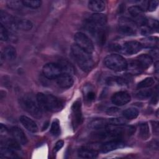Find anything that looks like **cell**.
Listing matches in <instances>:
<instances>
[{
  "mask_svg": "<svg viewBox=\"0 0 159 159\" xmlns=\"http://www.w3.org/2000/svg\"><path fill=\"white\" fill-rule=\"evenodd\" d=\"M36 100L40 109L43 111L58 112L63 108V102L56 96L50 94L39 93Z\"/></svg>",
  "mask_w": 159,
  "mask_h": 159,
  "instance_id": "obj_1",
  "label": "cell"
},
{
  "mask_svg": "<svg viewBox=\"0 0 159 159\" xmlns=\"http://www.w3.org/2000/svg\"><path fill=\"white\" fill-rule=\"evenodd\" d=\"M71 50L75 60L83 71L88 72L93 68L94 61L90 53L83 50L75 43L71 45Z\"/></svg>",
  "mask_w": 159,
  "mask_h": 159,
  "instance_id": "obj_2",
  "label": "cell"
},
{
  "mask_svg": "<svg viewBox=\"0 0 159 159\" xmlns=\"http://www.w3.org/2000/svg\"><path fill=\"white\" fill-rule=\"evenodd\" d=\"M20 106L27 112L36 119L42 117V109L37 104V101L29 96H25L20 99Z\"/></svg>",
  "mask_w": 159,
  "mask_h": 159,
  "instance_id": "obj_3",
  "label": "cell"
},
{
  "mask_svg": "<svg viewBox=\"0 0 159 159\" xmlns=\"http://www.w3.org/2000/svg\"><path fill=\"white\" fill-rule=\"evenodd\" d=\"M127 61L122 56L111 54L104 58V65L109 69L115 71H121L126 69Z\"/></svg>",
  "mask_w": 159,
  "mask_h": 159,
  "instance_id": "obj_4",
  "label": "cell"
},
{
  "mask_svg": "<svg viewBox=\"0 0 159 159\" xmlns=\"http://www.w3.org/2000/svg\"><path fill=\"white\" fill-rule=\"evenodd\" d=\"M118 30L124 35H134L137 32V24L129 18L122 17L119 20Z\"/></svg>",
  "mask_w": 159,
  "mask_h": 159,
  "instance_id": "obj_5",
  "label": "cell"
},
{
  "mask_svg": "<svg viewBox=\"0 0 159 159\" xmlns=\"http://www.w3.org/2000/svg\"><path fill=\"white\" fill-rule=\"evenodd\" d=\"M74 40L75 44L83 50L91 53L94 49L92 40L86 34L78 32L75 34Z\"/></svg>",
  "mask_w": 159,
  "mask_h": 159,
  "instance_id": "obj_6",
  "label": "cell"
},
{
  "mask_svg": "<svg viewBox=\"0 0 159 159\" xmlns=\"http://www.w3.org/2000/svg\"><path fill=\"white\" fill-rule=\"evenodd\" d=\"M43 73L47 78L52 80L57 79L63 71L58 63H49L43 66Z\"/></svg>",
  "mask_w": 159,
  "mask_h": 159,
  "instance_id": "obj_7",
  "label": "cell"
},
{
  "mask_svg": "<svg viewBox=\"0 0 159 159\" xmlns=\"http://www.w3.org/2000/svg\"><path fill=\"white\" fill-rule=\"evenodd\" d=\"M71 121L74 129H76L81 123V103L80 100L76 101L71 107Z\"/></svg>",
  "mask_w": 159,
  "mask_h": 159,
  "instance_id": "obj_8",
  "label": "cell"
},
{
  "mask_svg": "<svg viewBox=\"0 0 159 159\" xmlns=\"http://www.w3.org/2000/svg\"><path fill=\"white\" fill-rule=\"evenodd\" d=\"M124 142L119 139H112L103 143L101 147V151L102 153H107L118 148L124 147Z\"/></svg>",
  "mask_w": 159,
  "mask_h": 159,
  "instance_id": "obj_9",
  "label": "cell"
},
{
  "mask_svg": "<svg viewBox=\"0 0 159 159\" xmlns=\"http://www.w3.org/2000/svg\"><path fill=\"white\" fill-rule=\"evenodd\" d=\"M130 94L125 91H119L113 94L111 98L112 102L116 106H123L130 101Z\"/></svg>",
  "mask_w": 159,
  "mask_h": 159,
  "instance_id": "obj_10",
  "label": "cell"
},
{
  "mask_svg": "<svg viewBox=\"0 0 159 159\" xmlns=\"http://www.w3.org/2000/svg\"><path fill=\"white\" fill-rule=\"evenodd\" d=\"M142 46L140 42L137 41H129L124 44L122 50L124 53L128 55H133L141 50Z\"/></svg>",
  "mask_w": 159,
  "mask_h": 159,
  "instance_id": "obj_11",
  "label": "cell"
},
{
  "mask_svg": "<svg viewBox=\"0 0 159 159\" xmlns=\"http://www.w3.org/2000/svg\"><path fill=\"white\" fill-rule=\"evenodd\" d=\"M57 83L60 88L66 89L73 86L74 80L71 75L63 73L57 78Z\"/></svg>",
  "mask_w": 159,
  "mask_h": 159,
  "instance_id": "obj_12",
  "label": "cell"
},
{
  "mask_svg": "<svg viewBox=\"0 0 159 159\" xmlns=\"http://www.w3.org/2000/svg\"><path fill=\"white\" fill-rule=\"evenodd\" d=\"M0 19L1 24H2L4 26L13 30H16V18L11 16V14L1 10L0 12Z\"/></svg>",
  "mask_w": 159,
  "mask_h": 159,
  "instance_id": "obj_13",
  "label": "cell"
},
{
  "mask_svg": "<svg viewBox=\"0 0 159 159\" xmlns=\"http://www.w3.org/2000/svg\"><path fill=\"white\" fill-rule=\"evenodd\" d=\"M10 132L13 138L20 145H25L27 143V138L25 133L19 127H12Z\"/></svg>",
  "mask_w": 159,
  "mask_h": 159,
  "instance_id": "obj_14",
  "label": "cell"
},
{
  "mask_svg": "<svg viewBox=\"0 0 159 159\" xmlns=\"http://www.w3.org/2000/svg\"><path fill=\"white\" fill-rule=\"evenodd\" d=\"M88 20L97 27L104 28L107 22V18L104 14L95 13L92 14Z\"/></svg>",
  "mask_w": 159,
  "mask_h": 159,
  "instance_id": "obj_15",
  "label": "cell"
},
{
  "mask_svg": "<svg viewBox=\"0 0 159 159\" xmlns=\"http://www.w3.org/2000/svg\"><path fill=\"white\" fill-rule=\"evenodd\" d=\"M20 123L29 131L35 133L38 130V127L36 123L31 119L25 116H21L19 118Z\"/></svg>",
  "mask_w": 159,
  "mask_h": 159,
  "instance_id": "obj_16",
  "label": "cell"
},
{
  "mask_svg": "<svg viewBox=\"0 0 159 159\" xmlns=\"http://www.w3.org/2000/svg\"><path fill=\"white\" fill-rule=\"evenodd\" d=\"M130 75H137L142 73L144 70L138 61L135 59L129 61L127 63L126 69Z\"/></svg>",
  "mask_w": 159,
  "mask_h": 159,
  "instance_id": "obj_17",
  "label": "cell"
},
{
  "mask_svg": "<svg viewBox=\"0 0 159 159\" xmlns=\"http://www.w3.org/2000/svg\"><path fill=\"white\" fill-rule=\"evenodd\" d=\"M17 56V52L16 48L11 45L7 46L4 48L3 52L1 53V63L2 60H7L9 61H12L16 59Z\"/></svg>",
  "mask_w": 159,
  "mask_h": 159,
  "instance_id": "obj_18",
  "label": "cell"
},
{
  "mask_svg": "<svg viewBox=\"0 0 159 159\" xmlns=\"http://www.w3.org/2000/svg\"><path fill=\"white\" fill-rule=\"evenodd\" d=\"M33 26L32 23L31 21L27 19H16V30L19 29L20 30L27 31L32 29Z\"/></svg>",
  "mask_w": 159,
  "mask_h": 159,
  "instance_id": "obj_19",
  "label": "cell"
},
{
  "mask_svg": "<svg viewBox=\"0 0 159 159\" xmlns=\"http://www.w3.org/2000/svg\"><path fill=\"white\" fill-rule=\"evenodd\" d=\"M135 60L138 61V63L140 65L144 70L148 68L152 65L153 61L152 57L147 54H142L138 56Z\"/></svg>",
  "mask_w": 159,
  "mask_h": 159,
  "instance_id": "obj_20",
  "label": "cell"
},
{
  "mask_svg": "<svg viewBox=\"0 0 159 159\" xmlns=\"http://www.w3.org/2000/svg\"><path fill=\"white\" fill-rule=\"evenodd\" d=\"M78 156L83 158H95L98 157V153L97 151L87 148H82L78 150Z\"/></svg>",
  "mask_w": 159,
  "mask_h": 159,
  "instance_id": "obj_21",
  "label": "cell"
},
{
  "mask_svg": "<svg viewBox=\"0 0 159 159\" xmlns=\"http://www.w3.org/2000/svg\"><path fill=\"white\" fill-rule=\"evenodd\" d=\"M105 3L101 0H92L88 2V8L94 12H99L105 9Z\"/></svg>",
  "mask_w": 159,
  "mask_h": 159,
  "instance_id": "obj_22",
  "label": "cell"
},
{
  "mask_svg": "<svg viewBox=\"0 0 159 159\" xmlns=\"http://www.w3.org/2000/svg\"><path fill=\"white\" fill-rule=\"evenodd\" d=\"M109 125L107 120L104 119H96L89 123V127L93 129L101 130Z\"/></svg>",
  "mask_w": 159,
  "mask_h": 159,
  "instance_id": "obj_23",
  "label": "cell"
},
{
  "mask_svg": "<svg viewBox=\"0 0 159 159\" xmlns=\"http://www.w3.org/2000/svg\"><path fill=\"white\" fill-rule=\"evenodd\" d=\"M142 47L146 48H155L157 47L158 43V38L156 37H149L145 38V39L142 40V42H140Z\"/></svg>",
  "mask_w": 159,
  "mask_h": 159,
  "instance_id": "obj_24",
  "label": "cell"
},
{
  "mask_svg": "<svg viewBox=\"0 0 159 159\" xmlns=\"http://www.w3.org/2000/svg\"><path fill=\"white\" fill-rule=\"evenodd\" d=\"M1 146L9 148L15 151L19 150L20 149V143L18 142H17L14 138L13 139H8L4 141L1 140Z\"/></svg>",
  "mask_w": 159,
  "mask_h": 159,
  "instance_id": "obj_25",
  "label": "cell"
},
{
  "mask_svg": "<svg viewBox=\"0 0 159 159\" xmlns=\"http://www.w3.org/2000/svg\"><path fill=\"white\" fill-rule=\"evenodd\" d=\"M0 153H1V157L2 158H14L19 157L17 153H16L15 150L6 147H3V146H1Z\"/></svg>",
  "mask_w": 159,
  "mask_h": 159,
  "instance_id": "obj_26",
  "label": "cell"
},
{
  "mask_svg": "<svg viewBox=\"0 0 159 159\" xmlns=\"http://www.w3.org/2000/svg\"><path fill=\"white\" fill-rule=\"evenodd\" d=\"M129 13L134 18H137L139 19L140 18L142 17V15L143 13V9L141 7L138 6H130L128 9Z\"/></svg>",
  "mask_w": 159,
  "mask_h": 159,
  "instance_id": "obj_27",
  "label": "cell"
},
{
  "mask_svg": "<svg viewBox=\"0 0 159 159\" xmlns=\"http://www.w3.org/2000/svg\"><path fill=\"white\" fill-rule=\"evenodd\" d=\"M124 117L126 119H134L139 116V111L134 107H129L122 112Z\"/></svg>",
  "mask_w": 159,
  "mask_h": 159,
  "instance_id": "obj_28",
  "label": "cell"
},
{
  "mask_svg": "<svg viewBox=\"0 0 159 159\" xmlns=\"http://www.w3.org/2000/svg\"><path fill=\"white\" fill-rule=\"evenodd\" d=\"M139 134L140 137L143 140H147L150 137L149 127L147 122H143L140 124Z\"/></svg>",
  "mask_w": 159,
  "mask_h": 159,
  "instance_id": "obj_29",
  "label": "cell"
},
{
  "mask_svg": "<svg viewBox=\"0 0 159 159\" xmlns=\"http://www.w3.org/2000/svg\"><path fill=\"white\" fill-rule=\"evenodd\" d=\"M58 64L60 66L63 73H66L71 75V73H72L74 71L72 65L65 60H61Z\"/></svg>",
  "mask_w": 159,
  "mask_h": 159,
  "instance_id": "obj_30",
  "label": "cell"
},
{
  "mask_svg": "<svg viewBox=\"0 0 159 159\" xmlns=\"http://www.w3.org/2000/svg\"><path fill=\"white\" fill-rule=\"evenodd\" d=\"M154 83H155V80L153 78H151V77L146 78L138 83L137 88L138 89L145 88H148L152 86Z\"/></svg>",
  "mask_w": 159,
  "mask_h": 159,
  "instance_id": "obj_31",
  "label": "cell"
},
{
  "mask_svg": "<svg viewBox=\"0 0 159 159\" xmlns=\"http://www.w3.org/2000/svg\"><path fill=\"white\" fill-rule=\"evenodd\" d=\"M109 125H124L127 124V119L122 117H115V118H111L107 120Z\"/></svg>",
  "mask_w": 159,
  "mask_h": 159,
  "instance_id": "obj_32",
  "label": "cell"
},
{
  "mask_svg": "<svg viewBox=\"0 0 159 159\" xmlns=\"http://www.w3.org/2000/svg\"><path fill=\"white\" fill-rule=\"evenodd\" d=\"M22 4L24 6L27 7L37 9L41 6L42 2L41 1L39 0H25L22 1Z\"/></svg>",
  "mask_w": 159,
  "mask_h": 159,
  "instance_id": "obj_33",
  "label": "cell"
},
{
  "mask_svg": "<svg viewBox=\"0 0 159 159\" xmlns=\"http://www.w3.org/2000/svg\"><path fill=\"white\" fill-rule=\"evenodd\" d=\"M6 4L9 8H10L11 9H14V10H18V9H20L22 6L23 5L22 1H16V0L7 1L6 2Z\"/></svg>",
  "mask_w": 159,
  "mask_h": 159,
  "instance_id": "obj_34",
  "label": "cell"
},
{
  "mask_svg": "<svg viewBox=\"0 0 159 159\" xmlns=\"http://www.w3.org/2000/svg\"><path fill=\"white\" fill-rule=\"evenodd\" d=\"M153 94V91L151 89L142 90L138 92L136 94V96L140 99H145L148 98Z\"/></svg>",
  "mask_w": 159,
  "mask_h": 159,
  "instance_id": "obj_35",
  "label": "cell"
},
{
  "mask_svg": "<svg viewBox=\"0 0 159 159\" xmlns=\"http://www.w3.org/2000/svg\"><path fill=\"white\" fill-rule=\"evenodd\" d=\"M50 132L54 135V136H58L60 134V127L59 122L57 120H54L50 127Z\"/></svg>",
  "mask_w": 159,
  "mask_h": 159,
  "instance_id": "obj_36",
  "label": "cell"
},
{
  "mask_svg": "<svg viewBox=\"0 0 159 159\" xmlns=\"http://www.w3.org/2000/svg\"><path fill=\"white\" fill-rule=\"evenodd\" d=\"M0 39L2 41H7L9 39L8 31L2 24H0Z\"/></svg>",
  "mask_w": 159,
  "mask_h": 159,
  "instance_id": "obj_37",
  "label": "cell"
},
{
  "mask_svg": "<svg viewBox=\"0 0 159 159\" xmlns=\"http://www.w3.org/2000/svg\"><path fill=\"white\" fill-rule=\"evenodd\" d=\"M158 5V1H157V0L150 1L148 2L147 9L149 11H153L156 9Z\"/></svg>",
  "mask_w": 159,
  "mask_h": 159,
  "instance_id": "obj_38",
  "label": "cell"
},
{
  "mask_svg": "<svg viewBox=\"0 0 159 159\" xmlns=\"http://www.w3.org/2000/svg\"><path fill=\"white\" fill-rule=\"evenodd\" d=\"M63 144H64V142L63 140H58L55 143V145L54 147V152H57L58 151H59L63 147Z\"/></svg>",
  "mask_w": 159,
  "mask_h": 159,
  "instance_id": "obj_39",
  "label": "cell"
},
{
  "mask_svg": "<svg viewBox=\"0 0 159 159\" xmlns=\"http://www.w3.org/2000/svg\"><path fill=\"white\" fill-rule=\"evenodd\" d=\"M86 95V99L88 101H93L95 98V93L93 91H89Z\"/></svg>",
  "mask_w": 159,
  "mask_h": 159,
  "instance_id": "obj_40",
  "label": "cell"
},
{
  "mask_svg": "<svg viewBox=\"0 0 159 159\" xmlns=\"http://www.w3.org/2000/svg\"><path fill=\"white\" fill-rule=\"evenodd\" d=\"M152 126L154 132L157 135L158 133V123L156 121H152Z\"/></svg>",
  "mask_w": 159,
  "mask_h": 159,
  "instance_id": "obj_41",
  "label": "cell"
},
{
  "mask_svg": "<svg viewBox=\"0 0 159 159\" xmlns=\"http://www.w3.org/2000/svg\"><path fill=\"white\" fill-rule=\"evenodd\" d=\"M155 70L157 71V73H158V61H157L156 63H155Z\"/></svg>",
  "mask_w": 159,
  "mask_h": 159,
  "instance_id": "obj_42",
  "label": "cell"
}]
</instances>
